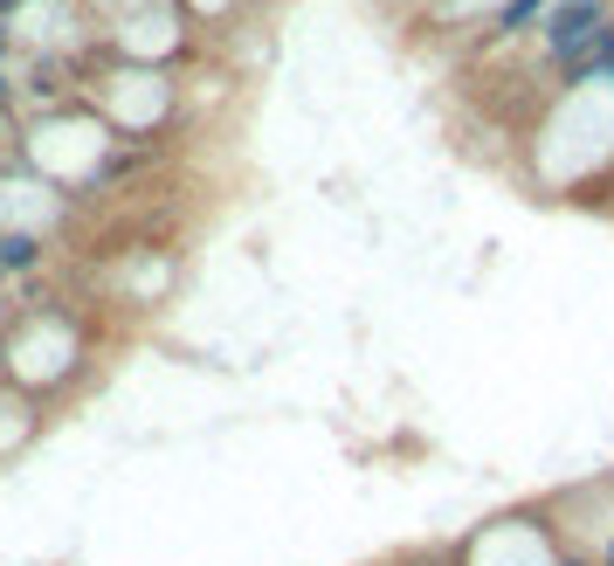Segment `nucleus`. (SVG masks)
Here are the masks:
<instances>
[{"label": "nucleus", "instance_id": "nucleus-3", "mask_svg": "<svg viewBox=\"0 0 614 566\" xmlns=\"http://www.w3.org/2000/svg\"><path fill=\"white\" fill-rule=\"evenodd\" d=\"M539 14V0H511V14H504V29H518V21Z\"/></svg>", "mask_w": 614, "mask_h": 566}, {"label": "nucleus", "instance_id": "nucleus-2", "mask_svg": "<svg viewBox=\"0 0 614 566\" xmlns=\"http://www.w3.org/2000/svg\"><path fill=\"white\" fill-rule=\"evenodd\" d=\"M0 263H8V270H29V263H35V242H29V236H8V242H0Z\"/></svg>", "mask_w": 614, "mask_h": 566}, {"label": "nucleus", "instance_id": "nucleus-1", "mask_svg": "<svg viewBox=\"0 0 614 566\" xmlns=\"http://www.w3.org/2000/svg\"><path fill=\"white\" fill-rule=\"evenodd\" d=\"M601 21H607V8H601V0H559V8H552V21H546V35H552V56H586V35H594L601 29Z\"/></svg>", "mask_w": 614, "mask_h": 566}]
</instances>
